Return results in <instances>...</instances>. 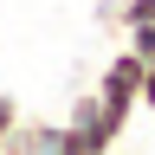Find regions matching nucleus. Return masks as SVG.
Here are the masks:
<instances>
[{
    "instance_id": "39448f33",
    "label": "nucleus",
    "mask_w": 155,
    "mask_h": 155,
    "mask_svg": "<svg viewBox=\"0 0 155 155\" xmlns=\"http://www.w3.org/2000/svg\"><path fill=\"white\" fill-rule=\"evenodd\" d=\"M19 123H26V116H19V104H13V97H7V91H0V142H7V136H13Z\"/></svg>"
},
{
    "instance_id": "7ed1b4c3",
    "label": "nucleus",
    "mask_w": 155,
    "mask_h": 155,
    "mask_svg": "<svg viewBox=\"0 0 155 155\" xmlns=\"http://www.w3.org/2000/svg\"><path fill=\"white\" fill-rule=\"evenodd\" d=\"M104 19L110 26H142V19H155V0H104Z\"/></svg>"
},
{
    "instance_id": "f03ea898",
    "label": "nucleus",
    "mask_w": 155,
    "mask_h": 155,
    "mask_svg": "<svg viewBox=\"0 0 155 155\" xmlns=\"http://www.w3.org/2000/svg\"><path fill=\"white\" fill-rule=\"evenodd\" d=\"M142 71H149V58L136 52V45H123V52H116L110 65H104V78H97V91H104V104L129 116L136 104H142Z\"/></svg>"
},
{
    "instance_id": "423d86ee",
    "label": "nucleus",
    "mask_w": 155,
    "mask_h": 155,
    "mask_svg": "<svg viewBox=\"0 0 155 155\" xmlns=\"http://www.w3.org/2000/svg\"><path fill=\"white\" fill-rule=\"evenodd\" d=\"M142 110H155V65L142 71Z\"/></svg>"
},
{
    "instance_id": "20e7f679",
    "label": "nucleus",
    "mask_w": 155,
    "mask_h": 155,
    "mask_svg": "<svg viewBox=\"0 0 155 155\" xmlns=\"http://www.w3.org/2000/svg\"><path fill=\"white\" fill-rule=\"evenodd\" d=\"M123 32H129V45H136V52L155 65V19H142V26H123Z\"/></svg>"
},
{
    "instance_id": "f257e3e1",
    "label": "nucleus",
    "mask_w": 155,
    "mask_h": 155,
    "mask_svg": "<svg viewBox=\"0 0 155 155\" xmlns=\"http://www.w3.org/2000/svg\"><path fill=\"white\" fill-rule=\"evenodd\" d=\"M123 129H129V116H123V110H110V104H104V91H84V97L71 104V116H65V136L91 142L97 155H110Z\"/></svg>"
}]
</instances>
